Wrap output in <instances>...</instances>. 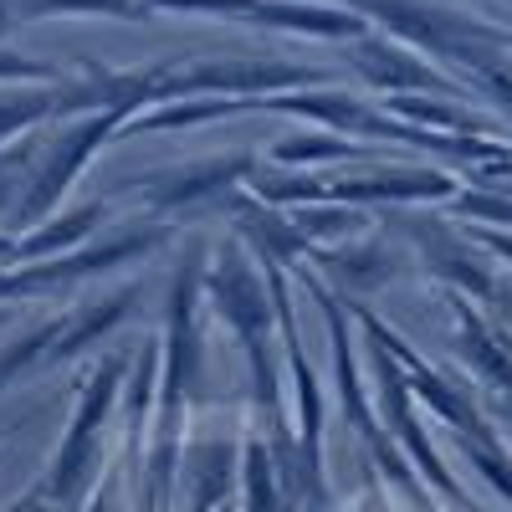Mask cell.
<instances>
[{"instance_id":"cell-21","label":"cell","mask_w":512,"mask_h":512,"mask_svg":"<svg viewBox=\"0 0 512 512\" xmlns=\"http://www.w3.org/2000/svg\"><path fill=\"white\" fill-rule=\"evenodd\" d=\"M118 482H123V477H108V482L98 487V497H93V512H118V502H113V492H118Z\"/></svg>"},{"instance_id":"cell-7","label":"cell","mask_w":512,"mask_h":512,"mask_svg":"<svg viewBox=\"0 0 512 512\" xmlns=\"http://www.w3.org/2000/svg\"><path fill=\"white\" fill-rule=\"evenodd\" d=\"M123 123H128V108H103V113H93L82 128H72V134L62 139V149L31 175V190L16 200L11 221H16V226H41V221H47L52 210H57V200L72 190V180L82 175V164H88Z\"/></svg>"},{"instance_id":"cell-5","label":"cell","mask_w":512,"mask_h":512,"mask_svg":"<svg viewBox=\"0 0 512 512\" xmlns=\"http://www.w3.org/2000/svg\"><path fill=\"white\" fill-rule=\"evenodd\" d=\"M262 200H318V205H364V200H451L456 180L441 169H395L364 180H262Z\"/></svg>"},{"instance_id":"cell-10","label":"cell","mask_w":512,"mask_h":512,"mask_svg":"<svg viewBox=\"0 0 512 512\" xmlns=\"http://www.w3.org/2000/svg\"><path fill=\"white\" fill-rule=\"evenodd\" d=\"M251 154H231V159H210V164H190V169H164V175H149L139 180V200L144 205H190L200 195H216V190H231L236 180L251 175Z\"/></svg>"},{"instance_id":"cell-8","label":"cell","mask_w":512,"mask_h":512,"mask_svg":"<svg viewBox=\"0 0 512 512\" xmlns=\"http://www.w3.org/2000/svg\"><path fill=\"white\" fill-rule=\"evenodd\" d=\"M359 323H364V333H369V344H374V369H379V400H384V410L395 415V431H400V446L415 456V466H420V477H431L436 482V492H446L461 512H477L472 507V497H466L461 487H456V477L446 472V461L436 456V446L425 441V431H420V420H415V410H410V395H405V374H400V364H395V354H390V344H384V323L379 318H369V313H359Z\"/></svg>"},{"instance_id":"cell-23","label":"cell","mask_w":512,"mask_h":512,"mask_svg":"<svg viewBox=\"0 0 512 512\" xmlns=\"http://www.w3.org/2000/svg\"><path fill=\"white\" fill-rule=\"evenodd\" d=\"M16 26V0H0V31Z\"/></svg>"},{"instance_id":"cell-4","label":"cell","mask_w":512,"mask_h":512,"mask_svg":"<svg viewBox=\"0 0 512 512\" xmlns=\"http://www.w3.org/2000/svg\"><path fill=\"white\" fill-rule=\"evenodd\" d=\"M154 11H195V16H231L251 26H282V31H308L328 41H359L369 36V16L349 6H308V0H149Z\"/></svg>"},{"instance_id":"cell-22","label":"cell","mask_w":512,"mask_h":512,"mask_svg":"<svg viewBox=\"0 0 512 512\" xmlns=\"http://www.w3.org/2000/svg\"><path fill=\"white\" fill-rule=\"evenodd\" d=\"M41 507H47V502H41L36 492H26V497H21V502H11L6 512H41Z\"/></svg>"},{"instance_id":"cell-24","label":"cell","mask_w":512,"mask_h":512,"mask_svg":"<svg viewBox=\"0 0 512 512\" xmlns=\"http://www.w3.org/2000/svg\"><path fill=\"white\" fill-rule=\"evenodd\" d=\"M11 251H16V236H0V267H11Z\"/></svg>"},{"instance_id":"cell-3","label":"cell","mask_w":512,"mask_h":512,"mask_svg":"<svg viewBox=\"0 0 512 512\" xmlns=\"http://www.w3.org/2000/svg\"><path fill=\"white\" fill-rule=\"evenodd\" d=\"M267 292H272V313H277V333H282V354H287V374H292V395H297V487H303L308 512H328V482H323V395L318 379L303 359L297 344V318L287 303V282H282V262L267 256Z\"/></svg>"},{"instance_id":"cell-26","label":"cell","mask_w":512,"mask_h":512,"mask_svg":"<svg viewBox=\"0 0 512 512\" xmlns=\"http://www.w3.org/2000/svg\"><path fill=\"white\" fill-rule=\"evenodd\" d=\"M507 195H512V185H507Z\"/></svg>"},{"instance_id":"cell-20","label":"cell","mask_w":512,"mask_h":512,"mask_svg":"<svg viewBox=\"0 0 512 512\" xmlns=\"http://www.w3.org/2000/svg\"><path fill=\"white\" fill-rule=\"evenodd\" d=\"M36 159V139H21V144H0V200H6L11 180L21 175V164Z\"/></svg>"},{"instance_id":"cell-1","label":"cell","mask_w":512,"mask_h":512,"mask_svg":"<svg viewBox=\"0 0 512 512\" xmlns=\"http://www.w3.org/2000/svg\"><path fill=\"white\" fill-rule=\"evenodd\" d=\"M210 292H216V308L221 318L231 323L236 344L246 349V364H251V390H256V405L267 415V446L277 456V466L287 461V425H282V395H277V364H272V308H267V287L262 277L251 272V262L241 256V246H221L216 267H210Z\"/></svg>"},{"instance_id":"cell-12","label":"cell","mask_w":512,"mask_h":512,"mask_svg":"<svg viewBox=\"0 0 512 512\" xmlns=\"http://www.w3.org/2000/svg\"><path fill=\"white\" fill-rule=\"evenodd\" d=\"M359 72L374 82V88H384V93H400V88H420V93H456L461 98V88L456 82H446L441 72H431L425 62H415L410 52H400V47H390V41H379V36H359Z\"/></svg>"},{"instance_id":"cell-17","label":"cell","mask_w":512,"mask_h":512,"mask_svg":"<svg viewBox=\"0 0 512 512\" xmlns=\"http://www.w3.org/2000/svg\"><path fill=\"white\" fill-rule=\"evenodd\" d=\"M149 16V0H16V21H36V16Z\"/></svg>"},{"instance_id":"cell-13","label":"cell","mask_w":512,"mask_h":512,"mask_svg":"<svg viewBox=\"0 0 512 512\" xmlns=\"http://www.w3.org/2000/svg\"><path fill=\"white\" fill-rule=\"evenodd\" d=\"M113 216V200H93L72 210L62 221H41L36 231L16 236V251H11V267L16 262H47V256H67V246H77L82 236H93V226H103Z\"/></svg>"},{"instance_id":"cell-25","label":"cell","mask_w":512,"mask_h":512,"mask_svg":"<svg viewBox=\"0 0 512 512\" xmlns=\"http://www.w3.org/2000/svg\"><path fill=\"white\" fill-rule=\"evenodd\" d=\"M11 323V308H0V328H6Z\"/></svg>"},{"instance_id":"cell-16","label":"cell","mask_w":512,"mask_h":512,"mask_svg":"<svg viewBox=\"0 0 512 512\" xmlns=\"http://www.w3.org/2000/svg\"><path fill=\"white\" fill-rule=\"evenodd\" d=\"M62 113H72V82H52V93H21L11 103H0V144L21 134V128H36Z\"/></svg>"},{"instance_id":"cell-9","label":"cell","mask_w":512,"mask_h":512,"mask_svg":"<svg viewBox=\"0 0 512 512\" xmlns=\"http://www.w3.org/2000/svg\"><path fill=\"white\" fill-rule=\"evenodd\" d=\"M313 287V297L323 303V318H328V338H333V369H338V395H344V415L359 425V436L369 441V451L379 456V466L390 472V482H400L405 487V497L410 502H425V492L415 487V477H410V466H405V456L395 451V441L374 425V415H369V400H364V384H359V374H354V354H349V328H344V308H338V297H328L318 282H308Z\"/></svg>"},{"instance_id":"cell-19","label":"cell","mask_w":512,"mask_h":512,"mask_svg":"<svg viewBox=\"0 0 512 512\" xmlns=\"http://www.w3.org/2000/svg\"><path fill=\"white\" fill-rule=\"evenodd\" d=\"M16 77H31V82H62V72H57L52 62L16 57V52H0V82H16Z\"/></svg>"},{"instance_id":"cell-14","label":"cell","mask_w":512,"mask_h":512,"mask_svg":"<svg viewBox=\"0 0 512 512\" xmlns=\"http://www.w3.org/2000/svg\"><path fill=\"white\" fill-rule=\"evenodd\" d=\"M461 313V344H466V359H472V369L482 374V384H487V390H492V400L512 415V349L502 344V338L472 313V308H466V303H456Z\"/></svg>"},{"instance_id":"cell-2","label":"cell","mask_w":512,"mask_h":512,"mask_svg":"<svg viewBox=\"0 0 512 512\" xmlns=\"http://www.w3.org/2000/svg\"><path fill=\"white\" fill-rule=\"evenodd\" d=\"M123 354H108L103 364L88 369V379H82V395H77V410H72V425H67V436L52 456V472L41 477L36 497L47 502V507H67L82 482H88L98 472V461H103V420L108 410L118 405V390H123Z\"/></svg>"},{"instance_id":"cell-18","label":"cell","mask_w":512,"mask_h":512,"mask_svg":"<svg viewBox=\"0 0 512 512\" xmlns=\"http://www.w3.org/2000/svg\"><path fill=\"white\" fill-rule=\"evenodd\" d=\"M277 164H308V159H369L364 144H349L344 134H308V139H282L272 149Z\"/></svg>"},{"instance_id":"cell-6","label":"cell","mask_w":512,"mask_h":512,"mask_svg":"<svg viewBox=\"0 0 512 512\" xmlns=\"http://www.w3.org/2000/svg\"><path fill=\"white\" fill-rule=\"evenodd\" d=\"M169 231H128V236H113L93 251H67V256H47V262H31V267H0V303H11V297H52L82 277L93 272H108V267H123L134 262V256L154 251Z\"/></svg>"},{"instance_id":"cell-15","label":"cell","mask_w":512,"mask_h":512,"mask_svg":"<svg viewBox=\"0 0 512 512\" xmlns=\"http://www.w3.org/2000/svg\"><path fill=\"white\" fill-rule=\"evenodd\" d=\"M241 492H246V512H297L292 482L277 472V456L262 436H251L241 451Z\"/></svg>"},{"instance_id":"cell-11","label":"cell","mask_w":512,"mask_h":512,"mask_svg":"<svg viewBox=\"0 0 512 512\" xmlns=\"http://www.w3.org/2000/svg\"><path fill=\"white\" fill-rule=\"evenodd\" d=\"M180 472H185V512H226L236 487V451L226 441H195Z\"/></svg>"}]
</instances>
